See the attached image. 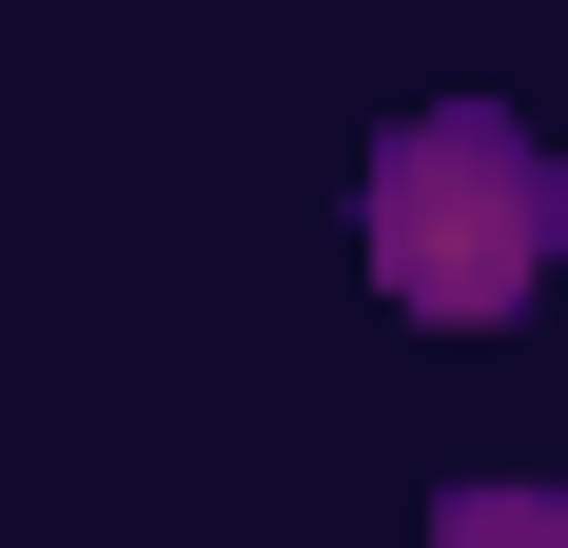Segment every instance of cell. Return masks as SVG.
Masks as SVG:
<instances>
[{
	"instance_id": "cell-1",
	"label": "cell",
	"mask_w": 568,
	"mask_h": 548,
	"mask_svg": "<svg viewBox=\"0 0 568 548\" xmlns=\"http://www.w3.org/2000/svg\"><path fill=\"white\" fill-rule=\"evenodd\" d=\"M373 274L412 314H510L549 274V176L490 138V118H432L393 176H373Z\"/></svg>"
}]
</instances>
